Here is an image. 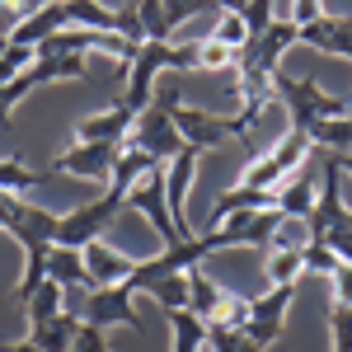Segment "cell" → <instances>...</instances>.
Wrapping results in <instances>:
<instances>
[{"label": "cell", "mask_w": 352, "mask_h": 352, "mask_svg": "<svg viewBox=\"0 0 352 352\" xmlns=\"http://www.w3.org/2000/svg\"><path fill=\"white\" fill-rule=\"evenodd\" d=\"M160 71H197V47L192 43H160V38H146L127 61V89H122V104L132 113L151 109L155 99V76Z\"/></svg>", "instance_id": "obj_1"}, {"label": "cell", "mask_w": 352, "mask_h": 352, "mask_svg": "<svg viewBox=\"0 0 352 352\" xmlns=\"http://www.w3.org/2000/svg\"><path fill=\"white\" fill-rule=\"evenodd\" d=\"M127 192L132 188H122V184H113L109 179V188L99 192L94 202H80L76 212H66L61 217V226H56V244L61 249H89L94 240H104L113 230V221L122 217V207H127Z\"/></svg>", "instance_id": "obj_2"}, {"label": "cell", "mask_w": 352, "mask_h": 352, "mask_svg": "<svg viewBox=\"0 0 352 352\" xmlns=\"http://www.w3.org/2000/svg\"><path fill=\"white\" fill-rule=\"evenodd\" d=\"M272 89H277V99L287 104V113H292V127H296V132H305V136H310V127H315V122L348 118V99H343V94L320 89V80H315V76L296 80V76L277 71V76H272Z\"/></svg>", "instance_id": "obj_3"}, {"label": "cell", "mask_w": 352, "mask_h": 352, "mask_svg": "<svg viewBox=\"0 0 352 352\" xmlns=\"http://www.w3.org/2000/svg\"><path fill=\"white\" fill-rule=\"evenodd\" d=\"M310 151H315V141L305 132H292L282 136L277 146H272L268 155H254V160L244 164L240 174V188H254V192H268V197H277V188L296 174V169H305V160H310Z\"/></svg>", "instance_id": "obj_4"}, {"label": "cell", "mask_w": 352, "mask_h": 352, "mask_svg": "<svg viewBox=\"0 0 352 352\" xmlns=\"http://www.w3.org/2000/svg\"><path fill=\"white\" fill-rule=\"evenodd\" d=\"M300 47V28L287 19V14H272V24L263 33H254L249 38V47L235 56V71H240V80H272L277 71H282V56Z\"/></svg>", "instance_id": "obj_5"}, {"label": "cell", "mask_w": 352, "mask_h": 352, "mask_svg": "<svg viewBox=\"0 0 352 352\" xmlns=\"http://www.w3.org/2000/svg\"><path fill=\"white\" fill-rule=\"evenodd\" d=\"M127 146L146 151L155 164H169L174 155H184V151H188V141L179 136L174 118H169V104H164L160 94L151 99V109L136 113V127H132V141H127Z\"/></svg>", "instance_id": "obj_6"}, {"label": "cell", "mask_w": 352, "mask_h": 352, "mask_svg": "<svg viewBox=\"0 0 352 352\" xmlns=\"http://www.w3.org/2000/svg\"><path fill=\"white\" fill-rule=\"evenodd\" d=\"M296 292L300 287H263L258 296H249V324H244V333H249L258 348H272V343L282 338L287 315H292V305H296Z\"/></svg>", "instance_id": "obj_7"}, {"label": "cell", "mask_w": 352, "mask_h": 352, "mask_svg": "<svg viewBox=\"0 0 352 352\" xmlns=\"http://www.w3.org/2000/svg\"><path fill=\"white\" fill-rule=\"evenodd\" d=\"M164 104H169V118H174V127L179 136L197 146V151H217L226 146V136H230V118L226 113H207V109H184L179 104V89H155Z\"/></svg>", "instance_id": "obj_8"}, {"label": "cell", "mask_w": 352, "mask_h": 352, "mask_svg": "<svg viewBox=\"0 0 352 352\" xmlns=\"http://www.w3.org/2000/svg\"><path fill=\"white\" fill-rule=\"evenodd\" d=\"M118 155H122V146H104V141H71V146H66L47 169H52V174H76V179H89V184H109Z\"/></svg>", "instance_id": "obj_9"}, {"label": "cell", "mask_w": 352, "mask_h": 352, "mask_svg": "<svg viewBox=\"0 0 352 352\" xmlns=\"http://www.w3.org/2000/svg\"><path fill=\"white\" fill-rule=\"evenodd\" d=\"M136 292L127 287V282H113V287H94L89 296H85V310L80 320L94 329H113V324H127L132 333H141V315L132 310Z\"/></svg>", "instance_id": "obj_10"}, {"label": "cell", "mask_w": 352, "mask_h": 352, "mask_svg": "<svg viewBox=\"0 0 352 352\" xmlns=\"http://www.w3.org/2000/svg\"><path fill=\"white\" fill-rule=\"evenodd\" d=\"M127 207L151 221V230L160 235V244L184 240V235H179V226H174V217H169V202H164V164H155V169H151V174L127 192Z\"/></svg>", "instance_id": "obj_11"}, {"label": "cell", "mask_w": 352, "mask_h": 352, "mask_svg": "<svg viewBox=\"0 0 352 352\" xmlns=\"http://www.w3.org/2000/svg\"><path fill=\"white\" fill-rule=\"evenodd\" d=\"M202 155L207 151L188 146L184 155H174V160L164 164V202H169V217L179 226V235H192L188 230V188H192V179H197V160Z\"/></svg>", "instance_id": "obj_12"}, {"label": "cell", "mask_w": 352, "mask_h": 352, "mask_svg": "<svg viewBox=\"0 0 352 352\" xmlns=\"http://www.w3.org/2000/svg\"><path fill=\"white\" fill-rule=\"evenodd\" d=\"M300 47L352 61V14H320L315 24H300Z\"/></svg>", "instance_id": "obj_13"}, {"label": "cell", "mask_w": 352, "mask_h": 352, "mask_svg": "<svg viewBox=\"0 0 352 352\" xmlns=\"http://www.w3.org/2000/svg\"><path fill=\"white\" fill-rule=\"evenodd\" d=\"M132 127H136V113L118 99L113 109L104 113H89L76 122V141H104V146H127L132 141Z\"/></svg>", "instance_id": "obj_14"}, {"label": "cell", "mask_w": 352, "mask_h": 352, "mask_svg": "<svg viewBox=\"0 0 352 352\" xmlns=\"http://www.w3.org/2000/svg\"><path fill=\"white\" fill-rule=\"evenodd\" d=\"M136 258H127V254H118L109 240H94L89 249H85V272H89V292L94 287H113V282H122V277H132Z\"/></svg>", "instance_id": "obj_15"}, {"label": "cell", "mask_w": 352, "mask_h": 352, "mask_svg": "<svg viewBox=\"0 0 352 352\" xmlns=\"http://www.w3.org/2000/svg\"><path fill=\"white\" fill-rule=\"evenodd\" d=\"M61 28H71V19H66V5H61V0H47L43 10H33L24 24H19V33H14L10 43H19V47H33V52H38V47H43L47 38H56Z\"/></svg>", "instance_id": "obj_16"}, {"label": "cell", "mask_w": 352, "mask_h": 352, "mask_svg": "<svg viewBox=\"0 0 352 352\" xmlns=\"http://www.w3.org/2000/svg\"><path fill=\"white\" fill-rule=\"evenodd\" d=\"M315 192H320V179H315V174H305V169H296V174H292V179L277 188L272 207H277L282 217L310 221V212H315Z\"/></svg>", "instance_id": "obj_17"}, {"label": "cell", "mask_w": 352, "mask_h": 352, "mask_svg": "<svg viewBox=\"0 0 352 352\" xmlns=\"http://www.w3.org/2000/svg\"><path fill=\"white\" fill-rule=\"evenodd\" d=\"M76 333H80V315H56L47 324H28V338L38 352H71L76 348Z\"/></svg>", "instance_id": "obj_18"}, {"label": "cell", "mask_w": 352, "mask_h": 352, "mask_svg": "<svg viewBox=\"0 0 352 352\" xmlns=\"http://www.w3.org/2000/svg\"><path fill=\"white\" fill-rule=\"evenodd\" d=\"M28 76H33V85H38V89H43V85H61V80H85V56H76V52L33 56Z\"/></svg>", "instance_id": "obj_19"}, {"label": "cell", "mask_w": 352, "mask_h": 352, "mask_svg": "<svg viewBox=\"0 0 352 352\" xmlns=\"http://www.w3.org/2000/svg\"><path fill=\"white\" fill-rule=\"evenodd\" d=\"M47 179H56L52 169H33L19 155H5L0 160V192H10V197H28L38 184H47Z\"/></svg>", "instance_id": "obj_20"}, {"label": "cell", "mask_w": 352, "mask_h": 352, "mask_svg": "<svg viewBox=\"0 0 352 352\" xmlns=\"http://www.w3.org/2000/svg\"><path fill=\"white\" fill-rule=\"evenodd\" d=\"M184 277H188V310L197 315V320H207V324H212V320H217L221 296H226V287H221V282H212V277L202 272V263H197V268H188Z\"/></svg>", "instance_id": "obj_21"}, {"label": "cell", "mask_w": 352, "mask_h": 352, "mask_svg": "<svg viewBox=\"0 0 352 352\" xmlns=\"http://www.w3.org/2000/svg\"><path fill=\"white\" fill-rule=\"evenodd\" d=\"M47 282H56V287H85L89 292V272H85V254L80 249H61V244H52V258H47Z\"/></svg>", "instance_id": "obj_22"}, {"label": "cell", "mask_w": 352, "mask_h": 352, "mask_svg": "<svg viewBox=\"0 0 352 352\" xmlns=\"http://www.w3.org/2000/svg\"><path fill=\"white\" fill-rule=\"evenodd\" d=\"M169 333H174V348L169 352H207V320H197L192 310H169Z\"/></svg>", "instance_id": "obj_23"}, {"label": "cell", "mask_w": 352, "mask_h": 352, "mask_svg": "<svg viewBox=\"0 0 352 352\" xmlns=\"http://www.w3.org/2000/svg\"><path fill=\"white\" fill-rule=\"evenodd\" d=\"M24 315H28V324H47V320H56V315H66V287L43 282V287L24 300Z\"/></svg>", "instance_id": "obj_24"}, {"label": "cell", "mask_w": 352, "mask_h": 352, "mask_svg": "<svg viewBox=\"0 0 352 352\" xmlns=\"http://www.w3.org/2000/svg\"><path fill=\"white\" fill-rule=\"evenodd\" d=\"M263 287H300V249H268V263H263Z\"/></svg>", "instance_id": "obj_25"}, {"label": "cell", "mask_w": 352, "mask_h": 352, "mask_svg": "<svg viewBox=\"0 0 352 352\" xmlns=\"http://www.w3.org/2000/svg\"><path fill=\"white\" fill-rule=\"evenodd\" d=\"M197 14H221L212 0H160V19H164V38H174L179 28L197 19Z\"/></svg>", "instance_id": "obj_26"}, {"label": "cell", "mask_w": 352, "mask_h": 352, "mask_svg": "<svg viewBox=\"0 0 352 352\" xmlns=\"http://www.w3.org/2000/svg\"><path fill=\"white\" fill-rule=\"evenodd\" d=\"M310 141L324 146L329 155H352V118H329L310 127Z\"/></svg>", "instance_id": "obj_27"}, {"label": "cell", "mask_w": 352, "mask_h": 352, "mask_svg": "<svg viewBox=\"0 0 352 352\" xmlns=\"http://www.w3.org/2000/svg\"><path fill=\"white\" fill-rule=\"evenodd\" d=\"M338 268H343V258H338L324 240L300 244V272H305V277H333Z\"/></svg>", "instance_id": "obj_28"}, {"label": "cell", "mask_w": 352, "mask_h": 352, "mask_svg": "<svg viewBox=\"0 0 352 352\" xmlns=\"http://www.w3.org/2000/svg\"><path fill=\"white\" fill-rule=\"evenodd\" d=\"M212 43H221L226 52L240 56L244 47H249V24H244L240 14H217V24H212V33H207Z\"/></svg>", "instance_id": "obj_29"}, {"label": "cell", "mask_w": 352, "mask_h": 352, "mask_svg": "<svg viewBox=\"0 0 352 352\" xmlns=\"http://www.w3.org/2000/svg\"><path fill=\"white\" fill-rule=\"evenodd\" d=\"M151 300L160 305L164 315H169V310H188V277H184V272H174V277H160V282L151 287Z\"/></svg>", "instance_id": "obj_30"}, {"label": "cell", "mask_w": 352, "mask_h": 352, "mask_svg": "<svg viewBox=\"0 0 352 352\" xmlns=\"http://www.w3.org/2000/svg\"><path fill=\"white\" fill-rule=\"evenodd\" d=\"M207 352H263L244 329H226V324H207Z\"/></svg>", "instance_id": "obj_31"}, {"label": "cell", "mask_w": 352, "mask_h": 352, "mask_svg": "<svg viewBox=\"0 0 352 352\" xmlns=\"http://www.w3.org/2000/svg\"><path fill=\"white\" fill-rule=\"evenodd\" d=\"M329 348L333 352H352V305L329 300Z\"/></svg>", "instance_id": "obj_32"}, {"label": "cell", "mask_w": 352, "mask_h": 352, "mask_svg": "<svg viewBox=\"0 0 352 352\" xmlns=\"http://www.w3.org/2000/svg\"><path fill=\"white\" fill-rule=\"evenodd\" d=\"M212 324L244 329V324H249V296H240V292H230V287H226V296H221V305H217V320H212Z\"/></svg>", "instance_id": "obj_33"}, {"label": "cell", "mask_w": 352, "mask_h": 352, "mask_svg": "<svg viewBox=\"0 0 352 352\" xmlns=\"http://www.w3.org/2000/svg\"><path fill=\"white\" fill-rule=\"evenodd\" d=\"M33 47H19V43H5V47H0V85H10L14 80V76H19V71H28V66H33Z\"/></svg>", "instance_id": "obj_34"}, {"label": "cell", "mask_w": 352, "mask_h": 352, "mask_svg": "<svg viewBox=\"0 0 352 352\" xmlns=\"http://www.w3.org/2000/svg\"><path fill=\"white\" fill-rule=\"evenodd\" d=\"M192 47H197V71H235V52H226L221 43L202 38V43H192Z\"/></svg>", "instance_id": "obj_35"}, {"label": "cell", "mask_w": 352, "mask_h": 352, "mask_svg": "<svg viewBox=\"0 0 352 352\" xmlns=\"http://www.w3.org/2000/svg\"><path fill=\"white\" fill-rule=\"evenodd\" d=\"M24 19H28V10L19 5V0H0V47L19 33V24H24Z\"/></svg>", "instance_id": "obj_36"}, {"label": "cell", "mask_w": 352, "mask_h": 352, "mask_svg": "<svg viewBox=\"0 0 352 352\" xmlns=\"http://www.w3.org/2000/svg\"><path fill=\"white\" fill-rule=\"evenodd\" d=\"M240 19L249 24V38H254V33H263V28L272 24V0H249V5L240 10Z\"/></svg>", "instance_id": "obj_37"}, {"label": "cell", "mask_w": 352, "mask_h": 352, "mask_svg": "<svg viewBox=\"0 0 352 352\" xmlns=\"http://www.w3.org/2000/svg\"><path fill=\"white\" fill-rule=\"evenodd\" d=\"M71 352H113V348H109V338H104V329H94V324L80 320V333H76V348Z\"/></svg>", "instance_id": "obj_38"}, {"label": "cell", "mask_w": 352, "mask_h": 352, "mask_svg": "<svg viewBox=\"0 0 352 352\" xmlns=\"http://www.w3.org/2000/svg\"><path fill=\"white\" fill-rule=\"evenodd\" d=\"M320 240H324L329 249L343 258V263H352V226H333V230H324Z\"/></svg>", "instance_id": "obj_39"}, {"label": "cell", "mask_w": 352, "mask_h": 352, "mask_svg": "<svg viewBox=\"0 0 352 352\" xmlns=\"http://www.w3.org/2000/svg\"><path fill=\"white\" fill-rule=\"evenodd\" d=\"M320 14H329L324 10V0H296V5H292V14H287V19H292V24H315V19H320Z\"/></svg>", "instance_id": "obj_40"}, {"label": "cell", "mask_w": 352, "mask_h": 352, "mask_svg": "<svg viewBox=\"0 0 352 352\" xmlns=\"http://www.w3.org/2000/svg\"><path fill=\"white\" fill-rule=\"evenodd\" d=\"M329 282H333V296H329V300H338V305H352V263H343V268L333 272Z\"/></svg>", "instance_id": "obj_41"}, {"label": "cell", "mask_w": 352, "mask_h": 352, "mask_svg": "<svg viewBox=\"0 0 352 352\" xmlns=\"http://www.w3.org/2000/svg\"><path fill=\"white\" fill-rule=\"evenodd\" d=\"M333 160H338V169H348V174H352V155H333Z\"/></svg>", "instance_id": "obj_42"}, {"label": "cell", "mask_w": 352, "mask_h": 352, "mask_svg": "<svg viewBox=\"0 0 352 352\" xmlns=\"http://www.w3.org/2000/svg\"><path fill=\"white\" fill-rule=\"evenodd\" d=\"M0 352H5V348H0Z\"/></svg>", "instance_id": "obj_43"}]
</instances>
